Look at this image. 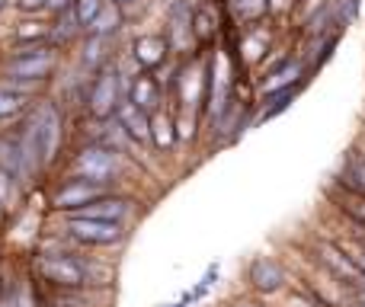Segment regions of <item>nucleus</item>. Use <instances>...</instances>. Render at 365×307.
Returning a JSON list of instances; mask_svg holds the SVG:
<instances>
[{
    "mask_svg": "<svg viewBox=\"0 0 365 307\" xmlns=\"http://www.w3.org/2000/svg\"><path fill=\"white\" fill-rule=\"evenodd\" d=\"M192 29H195V42H212V38H215V32H218V23H215V16H212V10H208V6L195 10Z\"/></svg>",
    "mask_w": 365,
    "mask_h": 307,
    "instance_id": "22",
    "label": "nucleus"
},
{
    "mask_svg": "<svg viewBox=\"0 0 365 307\" xmlns=\"http://www.w3.org/2000/svg\"><path fill=\"white\" fill-rule=\"evenodd\" d=\"M128 100H132L135 106H141L145 113H158V109H160V100H164L158 77H151V71H145V74L132 77V83H128Z\"/></svg>",
    "mask_w": 365,
    "mask_h": 307,
    "instance_id": "13",
    "label": "nucleus"
},
{
    "mask_svg": "<svg viewBox=\"0 0 365 307\" xmlns=\"http://www.w3.org/2000/svg\"><path fill=\"white\" fill-rule=\"evenodd\" d=\"M237 307H259V304H250V301H244V304H237Z\"/></svg>",
    "mask_w": 365,
    "mask_h": 307,
    "instance_id": "30",
    "label": "nucleus"
},
{
    "mask_svg": "<svg viewBox=\"0 0 365 307\" xmlns=\"http://www.w3.org/2000/svg\"><path fill=\"white\" fill-rule=\"evenodd\" d=\"M349 307H365V304H362V301H353V304H349Z\"/></svg>",
    "mask_w": 365,
    "mask_h": 307,
    "instance_id": "31",
    "label": "nucleus"
},
{
    "mask_svg": "<svg viewBox=\"0 0 365 307\" xmlns=\"http://www.w3.org/2000/svg\"><path fill=\"white\" fill-rule=\"evenodd\" d=\"M177 103H180V113L177 115H199L202 106L208 103V61L202 64L199 58L186 61L177 71Z\"/></svg>",
    "mask_w": 365,
    "mask_h": 307,
    "instance_id": "3",
    "label": "nucleus"
},
{
    "mask_svg": "<svg viewBox=\"0 0 365 307\" xmlns=\"http://www.w3.org/2000/svg\"><path fill=\"white\" fill-rule=\"evenodd\" d=\"M38 272L48 285L64 291H81L93 282V269H90L83 259L71 256V253H48V256H38Z\"/></svg>",
    "mask_w": 365,
    "mask_h": 307,
    "instance_id": "2",
    "label": "nucleus"
},
{
    "mask_svg": "<svg viewBox=\"0 0 365 307\" xmlns=\"http://www.w3.org/2000/svg\"><path fill=\"white\" fill-rule=\"evenodd\" d=\"M106 45L109 38L106 36H90L87 38V55H83V61H87V68H106Z\"/></svg>",
    "mask_w": 365,
    "mask_h": 307,
    "instance_id": "23",
    "label": "nucleus"
},
{
    "mask_svg": "<svg viewBox=\"0 0 365 307\" xmlns=\"http://www.w3.org/2000/svg\"><path fill=\"white\" fill-rule=\"evenodd\" d=\"M0 307H13V298L10 295H0Z\"/></svg>",
    "mask_w": 365,
    "mask_h": 307,
    "instance_id": "28",
    "label": "nucleus"
},
{
    "mask_svg": "<svg viewBox=\"0 0 365 307\" xmlns=\"http://www.w3.org/2000/svg\"><path fill=\"white\" fill-rule=\"evenodd\" d=\"M55 48L45 42L38 45H23L19 51H13V58L4 64L6 77H19V80H48V74L55 71Z\"/></svg>",
    "mask_w": 365,
    "mask_h": 307,
    "instance_id": "4",
    "label": "nucleus"
},
{
    "mask_svg": "<svg viewBox=\"0 0 365 307\" xmlns=\"http://www.w3.org/2000/svg\"><path fill=\"white\" fill-rule=\"evenodd\" d=\"M74 214H83V218H100V221H125L128 214H132V202L128 199H119V195H103V199H96V202H90V205H83L81 212H74Z\"/></svg>",
    "mask_w": 365,
    "mask_h": 307,
    "instance_id": "15",
    "label": "nucleus"
},
{
    "mask_svg": "<svg viewBox=\"0 0 365 307\" xmlns=\"http://www.w3.org/2000/svg\"><path fill=\"white\" fill-rule=\"evenodd\" d=\"M308 80V68H304L302 58H285L279 68H272L269 74L263 77V83H259V90L266 93H276V90H289V87H298V83Z\"/></svg>",
    "mask_w": 365,
    "mask_h": 307,
    "instance_id": "12",
    "label": "nucleus"
},
{
    "mask_svg": "<svg viewBox=\"0 0 365 307\" xmlns=\"http://www.w3.org/2000/svg\"><path fill=\"white\" fill-rule=\"evenodd\" d=\"M64 234L83 246H115L125 231L119 221H100V218H83V214H71L64 221Z\"/></svg>",
    "mask_w": 365,
    "mask_h": 307,
    "instance_id": "8",
    "label": "nucleus"
},
{
    "mask_svg": "<svg viewBox=\"0 0 365 307\" xmlns=\"http://www.w3.org/2000/svg\"><path fill=\"white\" fill-rule=\"evenodd\" d=\"M103 4H106V0H77V4H74L77 16H81V23H83V29H87V26L96 19V13L103 10Z\"/></svg>",
    "mask_w": 365,
    "mask_h": 307,
    "instance_id": "24",
    "label": "nucleus"
},
{
    "mask_svg": "<svg viewBox=\"0 0 365 307\" xmlns=\"http://www.w3.org/2000/svg\"><path fill=\"white\" fill-rule=\"evenodd\" d=\"M115 122L128 135V141L135 145H151V113H145L141 106H135L132 100H122L115 109Z\"/></svg>",
    "mask_w": 365,
    "mask_h": 307,
    "instance_id": "10",
    "label": "nucleus"
},
{
    "mask_svg": "<svg viewBox=\"0 0 365 307\" xmlns=\"http://www.w3.org/2000/svg\"><path fill=\"white\" fill-rule=\"evenodd\" d=\"M167 51H170V42L167 36H138L132 45V55L135 61L141 64L145 71H154L167 61Z\"/></svg>",
    "mask_w": 365,
    "mask_h": 307,
    "instance_id": "14",
    "label": "nucleus"
},
{
    "mask_svg": "<svg viewBox=\"0 0 365 307\" xmlns=\"http://www.w3.org/2000/svg\"><path fill=\"white\" fill-rule=\"evenodd\" d=\"M122 26V4H115V0H106L103 4V10L96 13V19L87 26V32L90 36H113L115 29Z\"/></svg>",
    "mask_w": 365,
    "mask_h": 307,
    "instance_id": "17",
    "label": "nucleus"
},
{
    "mask_svg": "<svg viewBox=\"0 0 365 307\" xmlns=\"http://www.w3.org/2000/svg\"><path fill=\"white\" fill-rule=\"evenodd\" d=\"M192 16H195V10L186 4V0H180V4H173V10H170V29H167V42H170V48H177L186 55L189 48H192V42H195V29H192Z\"/></svg>",
    "mask_w": 365,
    "mask_h": 307,
    "instance_id": "11",
    "label": "nucleus"
},
{
    "mask_svg": "<svg viewBox=\"0 0 365 307\" xmlns=\"http://www.w3.org/2000/svg\"><path fill=\"white\" fill-rule=\"evenodd\" d=\"M26 109H29V96L0 87V125H4V122H13L16 115H23Z\"/></svg>",
    "mask_w": 365,
    "mask_h": 307,
    "instance_id": "18",
    "label": "nucleus"
},
{
    "mask_svg": "<svg viewBox=\"0 0 365 307\" xmlns=\"http://www.w3.org/2000/svg\"><path fill=\"white\" fill-rule=\"evenodd\" d=\"M81 29H83V23H81V16H77V10L71 6V10H64V13H58L55 16L51 38H55V42H68V38H74Z\"/></svg>",
    "mask_w": 365,
    "mask_h": 307,
    "instance_id": "19",
    "label": "nucleus"
},
{
    "mask_svg": "<svg viewBox=\"0 0 365 307\" xmlns=\"http://www.w3.org/2000/svg\"><path fill=\"white\" fill-rule=\"evenodd\" d=\"M19 145H23L29 173H42L51 160H55L58 147H61V113L51 100H42L32 106L26 115L23 128H19Z\"/></svg>",
    "mask_w": 365,
    "mask_h": 307,
    "instance_id": "1",
    "label": "nucleus"
},
{
    "mask_svg": "<svg viewBox=\"0 0 365 307\" xmlns=\"http://www.w3.org/2000/svg\"><path fill=\"white\" fill-rule=\"evenodd\" d=\"M122 173V160L115 154V147L109 145H90L71 163V176H83V179H96V182H113Z\"/></svg>",
    "mask_w": 365,
    "mask_h": 307,
    "instance_id": "6",
    "label": "nucleus"
},
{
    "mask_svg": "<svg viewBox=\"0 0 365 307\" xmlns=\"http://www.w3.org/2000/svg\"><path fill=\"white\" fill-rule=\"evenodd\" d=\"M16 6L23 13H38V10H48V0H16Z\"/></svg>",
    "mask_w": 365,
    "mask_h": 307,
    "instance_id": "26",
    "label": "nucleus"
},
{
    "mask_svg": "<svg viewBox=\"0 0 365 307\" xmlns=\"http://www.w3.org/2000/svg\"><path fill=\"white\" fill-rule=\"evenodd\" d=\"M247 282H250V288L259 291V295H276V291L285 288V269L279 259L257 256L247 266Z\"/></svg>",
    "mask_w": 365,
    "mask_h": 307,
    "instance_id": "9",
    "label": "nucleus"
},
{
    "mask_svg": "<svg viewBox=\"0 0 365 307\" xmlns=\"http://www.w3.org/2000/svg\"><path fill=\"white\" fill-rule=\"evenodd\" d=\"M231 10L237 13L240 23L253 26L257 19H263L269 13V0H231Z\"/></svg>",
    "mask_w": 365,
    "mask_h": 307,
    "instance_id": "20",
    "label": "nucleus"
},
{
    "mask_svg": "<svg viewBox=\"0 0 365 307\" xmlns=\"http://www.w3.org/2000/svg\"><path fill=\"white\" fill-rule=\"evenodd\" d=\"M115 4H122V6H128V4H135V0H115Z\"/></svg>",
    "mask_w": 365,
    "mask_h": 307,
    "instance_id": "29",
    "label": "nucleus"
},
{
    "mask_svg": "<svg viewBox=\"0 0 365 307\" xmlns=\"http://www.w3.org/2000/svg\"><path fill=\"white\" fill-rule=\"evenodd\" d=\"M173 307H182V304H173Z\"/></svg>",
    "mask_w": 365,
    "mask_h": 307,
    "instance_id": "33",
    "label": "nucleus"
},
{
    "mask_svg": "<svg viewBox=\"0 0 365 307\" xmlns=\"http://www.w3.org/2000/svg\"><path fill=\"white\" fill-rule=\"evenodd\" d=\"M16 38H19L23 45L48 42V38H51V26H48V23H38V19H26V23L16 26Z\"/></svg>",
    "mask_w": 365,
    "mask_h": 307,
    "instance_id": "21",
    "label": "nucleus"
},
{
    "mask_svg": "<svg viewBox=\"0 0 365 307\" xmlns=\"http://www.w3.org/2000/svg\"><path fill=\"white\" fill-rule=\"evenodd\" d=\"M180 141V128H177V115H170L164 106L158 113H151V145L158 147L160 154L173 151Z\"/></svg>",
    "mask_w": 365,
    "mask_h": 307,
    "instance_id": "16",
    "label": "nucleus"
},
{
    "mask_svg": "<svg viewBox=\"0 0 365 307\" xmlns=\"http://www.w3.org/2000/svg\"><path fill=\"white\" fill-rule=\"evenodd\" d=\"M266 45H269V38H266V36L263 38H250V36H247L240 48H244L247 61H259V58H263V51H266Z\"/></svg>",
    "mask_w": 365,
    "mask_h": 307,
    "instance_id": "25",
    "label": "nucleus"
},
{
    "mask_svg": "<svg viewBox=\"0 0 365 307\" xmlns=\"http://www.w3.org/2000/svg\"><path fill=\"white\" fill-rule=\"evenodd\" d=\"M122 93H125V80L119 77V71L115 68H100L93 77V83H90L87 90V109L93 119L106 122L115 115V109H119L122 103Z\"/></svg>",
    "mask_w": 365,
    "mask_h": 307,
    "instance_id": "5",
    "label": "nucleus"
},
{
    "mask_svg": "<svg viewBox=\"0 0 365 307\" xmlns=\"http://www.w3.org/2000/svg\"><path fill=\"white\" fill-rule=\"evenodd\" d=\"M292 6V0H269V13H285Z\"/></svg>",
    "mask_w": 365,
    "mask_h": 307,
    "instance_id": "27",
    "label": "nucleus"
},
{
    "mask_svg": "<svg viewBox=\"0 0 365 307\" xmlns=\"http://www.w3.org/2000/svg\"><path fill=\"white\" fill-rule=\"evenodd\" d=\"M113 189H109V182H96V179H83V176H71L68 182H61V186L55 189V192L48 195V205L55 208V212H81L83 205H90V202L103 199V195H109Z\"/></svg>",
    "mask_w": 365,
    "mask_h": 307,
    "instance_id": "7",
    "label": "nucleus"
},
{
    "mask_svg": "<svg viewBox=\"0 0 365 307\" xmlns=\"http://www.w3.org/2000/svg\"><path fill=\"white\" fill-rule=\"evenodd\" d=\"M13 4H16V0H13ZM4 6H6V0H0V10H4Z\"/></svg>",
    "mask_w": 365,
    "mask_h": 307,
    "instance_id": "32",
    "label": "nucleus"
}]
</instances>
